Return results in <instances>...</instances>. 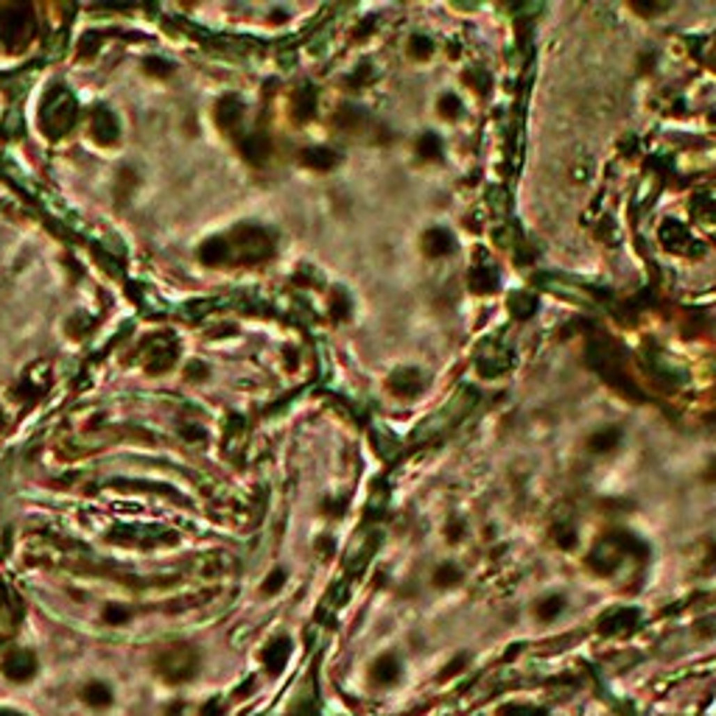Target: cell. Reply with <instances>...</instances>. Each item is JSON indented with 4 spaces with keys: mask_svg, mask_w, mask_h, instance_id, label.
I'll use <instances>...</instances> for the list:
<instances>
[{
    "mask_svg": "<svg viewBox=\"0 0 716 716\" xmlns=\"http://www.w3.org/2000/svg\"><path fill=\"white\" fill-rule=\"evenodd\" d=\"M566 610V599L560 596V593H554V596H546V599H540L537 602V607H534V616L540 618V621H554L560 613Z\"/></svg>",
    "mask_w": 716,
    "mask_h": 716,
    "instance_id": "6",
    "label": "cell"
},
{
    "mask_svg": "<svg viewBox=\"0 0 716 716\" xmlns=\"http://www.w3.org/2000/svg\"><path fill=\"white\" fill-rule=\"evenodd\" d=\"M182 710H185V702H179V699H173L168 708H165V716H182Z\"/></svg>",
    "mask_w": 716,
    "mask_h": 716,
    "instance_id": "12",
    "label": "cell"
},
{
    "mask_svg": "<svg viewBox=\"0 0 716 716\" xmlns=\"http://www.w3.org/2000/svg\"><path fill=\"white\" fill-rule=\"evenodd\" d=\"M398 677H400V657L398 655H381V657H375L373 660V666H370V680L375 683V685H381V688H387V685H392V683H398Z\"/></svg>",
    "mask_w": 716,
    "mask_h": 716,
    "instance_id": "3",
    "label": "cell"
},
{
    "mask_svg": "<svg viewBox=\"0 0 716 716\" xmlns=\"http://www.w3.org/2000/svg\"><path fill=\"white\" fill-rule=\"evenodd\" d=\"M129 618H132V610H126V607H120V605H109V607L104 610V621L112 624V627L126 624Z\"/></svg>",
    "mask_w": 716,
    "mask_h": 716,
    "instance_id": "10",
    "label": "cell"
},
{
    "mask_svg": "<svg viewBox=\"0 0 716 716\" xmlns=\"http://www.w3.org/2000/svg\"><path fill=\"white\" fill-rule=\"evenodd\" d=\"M146 65H148V73H159V76H171L173 73V68L168 62H162V59H146Z\"/></svg>",
    "mask_w": 716,
    "mask_h": 716,
    "instance_id": "11",
    "label": "cell"
},
{
    "mask_svg": "<svg viewBox=\"0 0 716 716\" xmlns=\"http://www.w3.org/2000/svg\"><path fill=\"white\" fill-rule=\"evenodd\" d=\"M81 699H84L90 708H98V710H104V708H109V705H112L115 694H112V688H109L107 683H101V680H93V683H87V685L81 688Z\"/></svg>",
    "mask_w": 716,
    "mask_h": 716,
    "instance_id": "5",
    "label": "cell"
},
{
    "mask_svg": "<svg viewBox=\"0 0 716 716\" xmlns=\"http://www.w3.org/2000/svg\"><path fill=\"white\" fill-rule=\"evenodd\" d=\"M288 655H291V641L288 638H274L263 652V666L269 669V674H280Z\"/></svg>",
    "mask_w": 716,
    "mask_h": 716,
    "instance_id": "4",
    "label": "cell"
},
{
    "mask_svg": "<svg viewBox=\"0 0 716 716\" xmlns=\"http://www.w3.org/2000/svg\"><path fill=\"white\" fill-rule=\"evenodd\" d=\"M0 671H3L9 680H15V683H29L37 674V657L31 652L17 649V652L6 655V660L0 663Z\"/></svg>",
    "mask_w": 716,
    "mask_h": 716,
    "instance_id": "2",
    "label": "cell"
},
{
    "mask_svg": "<svg viewBox=\"0 0 716 716\" xmlns=\"http://www.w3.org/2000/svg\"><path fill=\"white\" fill-rule=\"evenodd\" d=\"M283 585H286V571H283V568H277V571H272V574L266 577V582H263L260 593H263V596H274Z\"/></svg>",
    "mask_w": 716,
    "mask_h": 716,
    "instance_id": "9",
    "label": "cell"
},
{
    "mask_svg": "<svg viewBox=\"0 0 716 716\" xmlns=\"http://www.w3.org/2000/svg\"><path fill=\"white\" fill-rule=\"evenodd\" d=\"M501 716H546L543 708H534V705H520V702H512V705H504L498 710Z\"/></svg>",
    "mask_w": 716,
    "mask_h": 716,
    "instance_id": "7",
    "label": "cell"
},
{
    "mask_svg": "<svg viewBox=\"0 0 716 716\" xmlns=\"http://www.w3.org/2000/svg\"><path fill=\"white\" fill-rule=\"evenodd\" d=\"M459 579H462V574H459V568H453V566H439L437 574H434V582H437L439 588H451V585H456Z\"/></svg>",
    "mask_w": 716,
    "mask_h": 716,
    "instance_id": "8",
    "label": "cell"
},
{
    "mask_svg": "<svg viewBox=\"0 0 716 716\" xmlns=\"http://www.w3.org/2000/svg\"><path fill=\"white\" fill-rule=\"evenodd\" d=\"M0 716H23V713H17V710H6V708H0Z\"/></svg>",
    "mask_w": 716,
    "mask_h": 716,
    "instance_id": "13",
    "label": "cell"
},
{
    "mask_svg": "<svg viewBox=\"0 0 716 716\" xmlns=\"http://www.w3.org/2000/svg\"><path fill=\"white\" fill-rule=\"evenodd\" d=\"M196 669H199V655L194 646H185V644L165 646L157 657V671L168 683H188L196 674Z\"/></svg>",
    "mask_w": 716,
    "mask_h": 716,
    "instance_id": "1",
    "label": "cell"
}]
</instances>
